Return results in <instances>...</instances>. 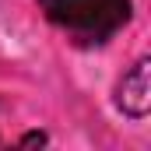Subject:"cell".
<instances>
[{"mask_svg":"<svg viewBox=\"0 0 151 151\" xmlns=\"http://www.w3.org/2000/svg\"><path fill=\"white\" fill-rule=\"evenodd\" d=\"M21 144H25V148H32V144H46V134H25Z\"/></svg>","mask_w":151,"mask_h":151,"instance_id":"obj_3","label":"cell"},{"mask_svg":"<svg viewBox=\"0 0 151 151\" xmlns=\"http://www.w3.org/2000/svg\"><path fill=\"white\" fill-rule=\"evenodd\" d=\"M42 7L81 46H102L130 21V0H42Z\"/></svg>","mask_w":151,"mask_h":151,"instance_id":"obj_1","label":"cell"},{"mask_svg":"<svg viewBox=\"0 0 151 151\" xmlns=\"http://www.w3.org/2000/svg\"><path fill=\"white\" fill-rule=\"evenodd\" d=\"M148 74H151V60H137L134 70L116 88V106L130 119H144L148 109H151V77Z\"/></svg>","mask_w":151,"mask_h":151,"instance_id":"obj_2","label":"cell"}]
</instances>
